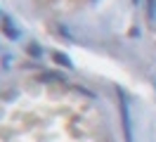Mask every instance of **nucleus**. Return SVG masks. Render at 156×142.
I'll return each mask as SVG.
<instances>
[{"mask_svg":"<svg viewBox=\"0 0 156 142\" xmlns=\"http://www.w3.org/2000/svg\"><path fill=\"white\" fill-rule=\"evenodd\" d=\"M2 31L7 33V38H17V36H19V31L12 26V21H10V19H5V21H2Z\"/></svg>","mask_w":156,"mask_h":142,"instance_id":"nucleus-2","label":"nucleus"},{"mask_svg":"<svg viewBox=\"0 0 156 142\" xmlns=\"http://www.w3.org/2000/svg\"><path fill=\"white\" fill-rule=\"evenodd\" d=\"M29 52H31L33 57H38V55H40V47H38V45H29Z\"/></svg>","mask_w":156,"mask_h":142,"instance_id":"nucleus-5","label":"nucleus"},{"mask_svg":"<svg viewBox=\"0 0 156 142\" xmlns=\"http://www.w3.org/2000/svg\"><path fill=\"white\" fill-rule=\"evenodd\" d=\"M121 93V90H118ZM123 97V93H121ZM121 114H123V130H126V142H133V128H130V116H128V104H126V97H123V104H121Z\"/></svg>","mask_w":156,"mask_h":142,"instance_id":"nucleus-1","label":"nucleus"},{"mask_svg":"<svg viewBox=\"0 0 156 142\" xmlns=\"http://www.w3.org/2000/svg\"><path fill=\"white\" fill-rule=\"evenodd\" d=\"M52 57H55V62H57L59 66H69V69H71V59H69L66 55H62V52H55Z\"/></svg>","mask_w":156,"mask_h":142,"instance_id":"nucleus-3","label":"nucleus"},{"mask_svg":"<svg viewBox=\"0 0 156 142\" xmlns=\"http://www.w3.org/2000/svg\"><path fill=\"white\" fill-rule=\"evenodd\" d=\"M147 9H149V17H154V12H156V0H147Z\"/></svg>","mask_w":156,"mask_h":142,"instance_id":"nucleus-4","label":"nucleus"}]
</instances>
